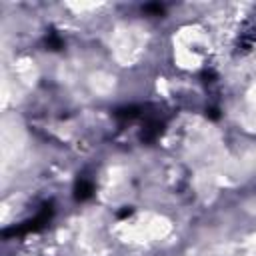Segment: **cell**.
<instances>
[{
  "label": "cell",
  "mask_w": 256,
  "mask_h": 256,
  "mask_svg": "<svg viewBox=\"0 0 256 256\" xmlns=\"http://www.w3.org/2000/svg\"><path fill=\"white\" fill-rule=\"evenodd\" d=\"M50 216H52V208L50 206H44L34 218H30V220H26L24 224H20V226H14L12 230H6L4 232V236H10V234H28V232H36V230H40V228H44L46 224H48V220H50Z\"/></svg>",
  "instance_id": "obj_1"
},
{
  "label": "cell",
  "mask_w": 256,
  "mask_h": 256,
  "mask_svg": "<svg viewBox=\"0 0 256 256\" xmlns=\"http://www.w3.org/2000/svg\"><path fill=\"white\" fill-rule=\"evenodd\" d=\"M46 42H48V46H52V48H60V46H62V42H60V38H58L56 34H50V38H46Z\"/></svg>",
  "instance_id": "obj_3"
},
{
  "label": "cell",
  "mask_w": 256,
  "mask_h": 256,
  "mask_svg": "<svg viewBox=\"0 0 256 256\" xmlns=\"http://www.w3.org/2000/svg\"><path fill=\"white\" fill-rule=\"evenodd\" d=\"M92 192H94V184L86 178H78V182L74 186V198L76 200H86V198L92 196Z\"/></svg>",
  "instance_id": "obj_2"
}]
</instances>
